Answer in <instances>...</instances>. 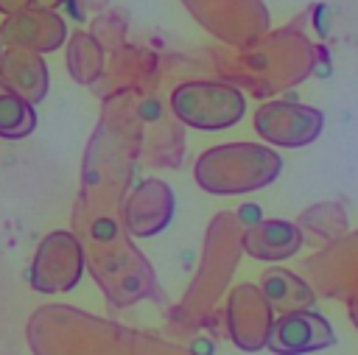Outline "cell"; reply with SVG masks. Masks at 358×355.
<instances>
[{"label": "cell", "instance_id": "obj_9", "mask_svg": "<svg viewBox=\"0 0 358 355\" xmlns=\"http://www.w3.org/2000/svg\"><path fill=\"white\" fill-rule=\"evenodd\" d=\"M302 246V232L291 221H257L243 232V249L257 260H285Z\"/></svg>", "mask_w": 358, "mask_h": 355}, {"label": "cell", "instance_id": "obj_14", "mask_svg": "<svg viewBox=\"0 0 358 355\" xmlns=\"http://www.w3.org/2000/svg\"><path fill=\"white\" fill-rule=\"evenodd\" d=\"M34 6V0H0V14H17V11H22V8H31Z\"/></svg>", "mask_w": 358, "mask_h": 355}, {"label": "cell", "instance_id": "obj_7", "mask_svg": "<svg viewBox=\"0 0 358 355\" xmlns=\"http://www.w3.org/2000/svg\"><path fill=\"white\" fill-rule=\"evenodd\" d=\"M274 313L257 285H238L229 296V333L241 349L266 347Z\"/></svg>", "mask_w": 358, "mask_h": 355}, {"label": "cell", "instance_id": "obj_5", "mask_svg": "<svg viewBox=\"0 0 358 355\" xmlns=\"http://www.w3.org/2000/svg\"><path fill=\"white\" fill-rule=\"evenodd\" d=\"M333 344L336 333L330 321L313 310H291L274 316L266 338V347L274 355H308L316 349H327Z\"/></svg>", "mask_w": 358, "mask_h": 355}, {"label": "cell", "instance_id": "obj_6", "mask_svg": "<svg viewBox=\"0 0 358 355\" xmlns=\"http://www.w3.org/2000/svg\"><path fill=\"white\" fill-rule=\"evenodd\" d=\"M67 36L64 20L53 8H22L17 14H8L0 25V39L8 48H22L31 53H48L56 50Z\"/></svg>", "mask_w": 358, "mask_h": 355}, {"label": "cell", "instance_id": "obj_1", "mask_svg": "<svg viewBox=\"0 0 358 355\" xmlns=\"http://www.w3.org/2000/svg\"><path fill=\"white\" fill-rule=\"evenodd\" d=\"M282 171L277 151L257 143H227L204 151L196 159V182L201 190L215 196L252 193L271 184Z\"/></svg>", "mask_w": 358, "mask_h": 355}, {"label": "cell", "instance_id": "obj_8", "mask_svg": "<svg viewBox=\"0 0 358 355\" xmlns=\"http://www.w3.org/2000/svg\"><path fill=\"white\" fill-rule=\"evenodd\" d=\"M0 81L34 106L48 95V64L39 53L8 48L0 53Z\"/></svg>", "mask_w": 358, "mask_h": 355}, {"label": "cell", "instance_id": "obj_11", "mask_svg": "<svg viewBox=\"0 0 358 355\" xmlns=\"http://www.w3.org/2000/svg\"><path fill=\"white\" fill-rule=\"evenodd\" d=\"M260 294L266 296L271 313H291V310H310L316 302L313 291L308 282H302L294 271L288 268H268L260 277Z\"/></svg>", "mask_w": 358, "mask_h": 355}, {"label": "cell", "instance_id": "obj_2", "mask_svg": "<svg viewBox=\"0 0 358 355\" xmlns=\"http://www.w3.org/2000/svg\"><path fill=\"white\" fill-rule=\"evenodd\" d=\"M173 115L201 131H218L235 126L246 112V98L232 84L221 81H185L171 92Z\"/></svg>", "mask_w": 358, "mask_h": 355}, {"label": "cell", "instance_id": "obj_15", "mask_svg": "<svg viewBox=\"0 0 358 355\" xmlns=\"http://www.w3.org/2000/svg\"><path fill=\"white\" fill-rule=\"evenodd\" d=\"M50 3H56V0H34V6H39V8H48Z\"/></svg>", "mask_w": 358, "mask_h": 355}, {"label": "cell", "instance_id": "obj_3", "mask_svg": "<svg viewBox=\"0 0 358 355\" xmlns=\"http://www.w3.org/2000/svg\"><path fill=\"white\" fill-rule=\"evenodd\" d=\"M84 271V249L73 232L56 229L42 238L31 263V288L39 294H64L78 285Z\"/></svg>", "mask_w": 358, "mask_h": 355}, {"label": "cell", "instance_id": "obj_12", "mask_svg": "<svg viewBox=\"0 0 358 355\" xmlns=\"http://www.w3.org/2000/svg\"><path fill=\"white\" fill-rule=\"evenodd\" d=\"M34 129H36L34 106L0 81V137L3 140H22Z\"/></svg>", "mask_w": 358, "mask_h": 355}, {"label": "cell", "instance_id": "obj_4", "mask_svg": "<svg viewBox=\"0 0 358 355\" xmlns=\"http://www.w3.org/2000/svg\"><path fill=\"white\" fill-rule=\"evenodd\" d=\"M324 129V115L313 106L294 101H268L255 112V131L280 145V148H302L313 143Z\"/></svg>", "mask_w": 358, "mask_h": 355}, {"label": "cell", "instance_id": "obj_13", "mask_svg": "<svg viewBox=\"0 0 358 355\" xmlns=\"http://www.w3.org/2000/svg\"><path fill=\"white\" fill-rule=\"evenodd\" d=\"M67 64H70V73H73L76 81L90 84L101 73V64H103V56H101L98 42L92 36H87V34H76L73 42H70Z\"/></svg>", "mask_w": 358, "mask_h": 355}, {"label": "cell", "instance_id": "obj_10", "mask_svg": "<svg viewBox=\"0 0 358 355\" xmlns=\"http://www.w3.org/2000/svg\"><path fill=\"white\" fill-rule=\"evenodd\" d=\"M173 212V196L162 182H145L129 204V226L134 235L159 232Z\"/></svg>", "mask_w": 358, "mask_h": 355}]
</instances>
